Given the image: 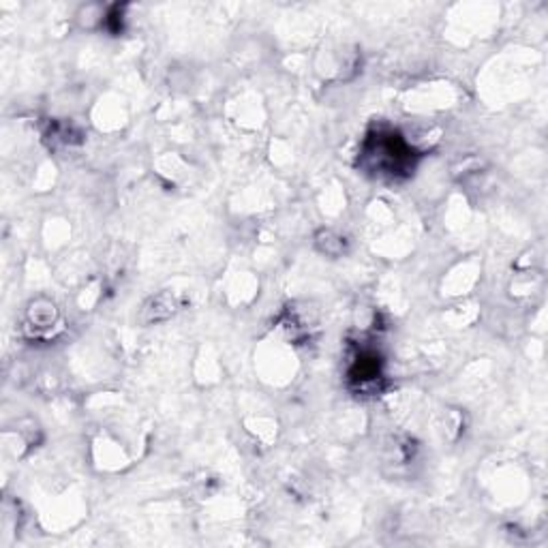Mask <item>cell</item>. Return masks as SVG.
<instances>
[{
	"mask_svg": "<svg viewBox=\"0 0 548 548\" xmlns=\"http://www.w3.org/2000/svg\"><path fill=\"white\" fill-rule=\"evenodd\" d=\"M80 131L68 123H52L50 129L45 131V140L50 141V146H73L80 141Z\"/></svg>",
	"mask_w": 548,
	"mask_h": 548,
	"instance_id": "obj_6",
	"label": "cell"
},
{
	"mask_svg": "<svg viewBox=\"0 0 548 548\" xmlns=\"http://www.w3.org/2000/svg\"><path fill=\"white\" fill-rule=\"evenodd\" d=\"M347 379H350V386L354 388L358 394L382 392L383 368L382 358L377 356V351L362 347L354 358V365L347 371Z\"/></svg>",
	"mask_w": 548,
	"mask_h": 548,
	"instance_id": "obj_2",
	"label": "cell"
},
{
	"mask_svg": "<svg viewBox=\"0 0 548 548\" xmlns=\"http://www.w3.org/2000/svg\"><path fill=\"white\" fill-rule=\"evenodd\" d=\"M420 155L392 129L371 131L362 141L358 165L379 181H405L414 173Z\"/></svg>",
	"mask_w": 548,
	"mask_h": 548,
	"instance_id": "obj_1",
	"label": "cell"
},
{
	"mask_svg": "<svg viewBox=\"0 0 548 548\" xmlns=\"http://www.w3.org/2000/svg\"><path fill=\"white\" fill-rule=\"evenodd\" d=\"M315 246H318L319 253L328 257H342L350 251V240L332 230H321L315 234Z\"/></svg>",
	"mask_w": 548,
	"mask_h": 548,
	"instance_id": "obj_5",
	"label": "cell"
},
{
	"mask_svg": "<svg viewBox=\"0 0 548 548\" xmlns=\"http://www.w3.org/2000/svg\"><path fill=\"white\" fill-rule=\"evenodd\" d=\"M181 310V300H178L176 294L172 292H159L157 296H150L141 304L140 309V324L152 326V324H161V321L172 319L173 315Z\"/></svg>",
	"mask_w": 548,
	"mask_h": 548,
	"instance_id": "obj_3",
	"label": "cell"
},
{
	"mask_svg": "<svg viewBox=\"0 0 548 548\" xmlns=\"http://www.w3.org/2000/svg\"><path fill=\"white\" fill-rule=\"evenodd\" d=\"M58 319H60V313L50 298H35L26 309V328L33 330L35 334L52 330Z\"/></svg>",
	"mask_w": 548,
	"mask_h": 548,
	"instance_id": "obj_4",
	"label": "cell"
}]
</instances>
